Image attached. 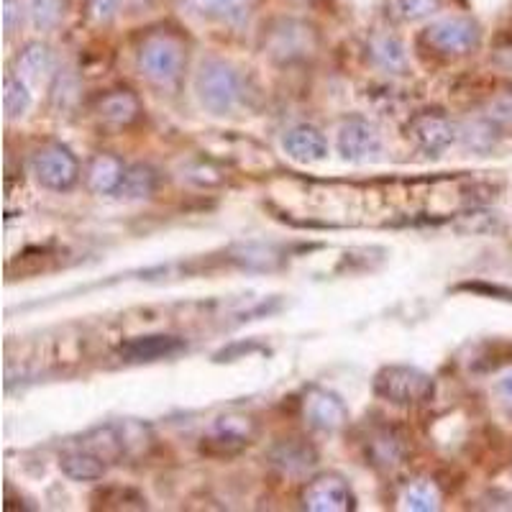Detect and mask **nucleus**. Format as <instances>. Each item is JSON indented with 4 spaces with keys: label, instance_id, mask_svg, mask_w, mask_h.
<instances>
[{
    "label": "nucleus",
    "instance_id": "obj_1",
    "mask_svg": "<svg viewBox=\"0 0 512 512\" xmlns=\"http://www.w3.org/2000/svg\"><path fill=\"white\" fill-rule=\"evenodd\" d=\"M139 70L152 88L169 93L180 85L187 67V49L180 36L169 31H154L139 47Z\"/></svg>",
    "mask_w": 512,
    "mask_h": 512
},
{
    "label": "nucleus",
    "instance_id": "obj_2",
    "mask_svg": "<svg viewBox=\"0 0 512 512\" xmlns=\"http://www.w3.org/2000/svg\"><path fill=\"white\" fill-rule=\"evenodd\" d=\"M244 77L223 59H205L195 75V95L213 116H228L244 103Z\"/></svg>",
    "mask_w": 512,
    "mask_h": 512
},
{
    "label": "nucleus",
    "instance_id": "obj_3",
    "mask_svg": "<svg viewBox=\"0 0 512 512\" xmlns=\"http://www.w3.org/2000/svg\"><path fill=\"white\" fill-rule=\"evenodd\" d=\"M262 47L277 64L305 62L318 52V31L300 18H274L264 26Z\"/></svg>",
    "mask_w": 512,
    "mask_h": 512
},
{
    "label": "nucleus",
    "instance_id": "obj_4",
    "mask_svg": "<svg viewBox=\"0 0 512 512\" xmlns=\"http://www.w3.org/2000/svg\"><path fill=\"white\" fill-rule=\"evenodd\" d=\"M374 392L390 405L400 408H418L428 405L436 395V379L418 367L408 364H390L382 367L374 377Z\"/></svg>",
    "mask_w": 512,
    "mask_h": 512
},
{
    "label": "nucleus",
    "instance_id": "obj_5",
    "mask_svg": "<svg viewBox=\"0 0 512 512\" xmlns=\"http://www.w3.org/2000/svg\"><path fill=\"white\" fill-rule=\"evenodd\" d=\"M423 41L441 57H466L482 44V29L469 16H443L423 31Z\"/></svg>",
    "mask_w": 512,
    "mask_h": 512
},
{
    "label": "nucleus",
    "instance_id": "obj_6",
    "mask_svg": "<svg viewBox=\"0 0 512 512\" xmlns=\"http://www.w3.org/2000/svg\"><path fill=\"white\" fill-rule=\"evenodd\" d=\"M31 167H34L39 185L54 192L70 190V187H75L77 177H80V162L70 152V146L59 144V141H52V144H44L41 149H36Z\"/></svg>",
    "mask_w": 512,
    "mask_h": 512
},
{
    "label": "nucleus",
    "instance_id": "obj_7",
    "mask_svg": "<svg viewBox=\"0 0 512 512\" xmlns=\"http://www.w3.org/2000/svg\"><path fill=\"white\" fill-rule=\"evenodd\" d=\"M408 136L420 152L438 157L459 141V126L443 111H423L410 118Z\"/></svg>",
    "mask_w": 512,
    "mask_h": 512
},
{
    "label": "nucleus",
    "instance_id": "obj_8",
    "mask_svg": "<svg viewBox=\"0 0 512 512\" xmlns=\"http://www.w3.org/2000/svg\"><path fill=\"white\" fill-rule=\"evenodd\" d=\"M303 507L310 512H349L356 507L354 492L341 474H318L303 489Z\"/></svg>",
    "mask_w": 512,
    "mask_h": 512
},
{
    "label": "nucleus",
    "instance_id": "obj_9",
    "mask_svg": "<svg viewBox=\"0 0 512 512\" xmlns=\"http://www.w3.org/2000/svg\"><path fill=\"white\" fill-rule=\"evenodd\" d=\"M256 433V423L246 415H228L221 418L208 438H203L200 451L208 456H236L251 443Z\"/></svg>",
    "mask_w": 512,
    "mask_h": 512
},
{
    "label": "nucleus",
    "instance_id": "obj_10",
    "mask_svg": "<svg viewBox=\"0 0 512 512\" xmlns=\"http://www.w3.org/2000/svg\"><path fill=\"white\" fill-rule=\"evenodd\" d=\"M338 154L349 162H364L377 157L382 149V136L372 121L361 116H351L338 128Z\"/></svg>",
    "mask_w": 512,
    "mask_h": 512
},
{
    "label": "nucleus",
    "instance_id": "obj_11",
    "mask_svg": "<svg viewBox=\"0 0 512 512\" xmlns=\"http://www.w3.org/2000/svg\"><path fill=\"white\" fill-rule=\"evenodd\" d=\"M303 415L308 420L310 428L320 433H338L349 423V408L346 402L331 390H320V387H313V390L305 395L303 400Z\"/></svg>",
    "mask_w": 512,
    "mask_h": 512
},
{
    "label": "nucleus",
    "instance_id": "obj_12",
    "mask_svg": "<svg viewBox=\"0 0 512 512\" xmlns=\"http://www.w3.org/2000/svg\"><path fill=\"white\" fill-rule=\"evenodd\" d=\"M95 113H98L100 123H105V126L128 128L141 118V100L139 95L126 88L108 90L95 103Z\"/></svg>",
    "mask_w": 512,
    "mask_h": 512
},
{
    "label": "nucleus",
    "instance_id": "obj_13",
    "mask_svg": "<svg viewBox=\"0 0 512 512\" xmlns=\"http://www.w3.org/2000/svg\"><path fill=\"white\" fill-rule=\"evenodd\" d=\"M282 146H285V152L290 154L295 162L303 164H313V162H323L328 157V141L323 136V131L310 123H300V126H292L290 131L282 139Z\"/></svg>",
    "mask_w": 512,
    "mask_h": 512
},
{
    "label": "nucleus",
    "instance_id": "obj_14",
    "mask_svg": "<svg viewBox=\"0 0 512 512\" xmlns=\"http://www.w3.org/2000/svg\"><path fill=\"white\" fill-rule=\"evenodd\" d=\"M185 349V341L180 336L169 333H152V336H136L118 349V354L126 361H157L175 356Z\"/></svg>",
    "mask_w": 512,
    "mask_h": 512
},
{
    "label": "nucleus",
    "instance_id": "obj_15",
    "mask_svg": "<svg viewBox=\"0 0 512 512\" xmlns=\"http://www.w3.org/2000/svg\"><path fill=\"white\" fill-rule=\"evenodd\" d=\"M367 52L374 67H379L387 75H402L408 70V52H405V44L395 34H387V31L374 34L369 39Z\"/></svg>",
    "mask_w": 512,
    "mask_h": 512
},
{
    "label": "nucleus",
    "instance_id": "obj_16",
    "mask_svg": "<svg viewBox=\"0 0 512 512\" xmlns=\"http://www.w3.org/2000/svg\"><path fill=\"white\" fill-rule=\"evenodd\" d=\"M269 459L285 474H303L308 472L310 466H315L318 454L303 438H285V441L274 443L272 451H269Z\"/></svg>",
    "mask_w": 512,
    "mask_h": 512
},
{
    "label": "nucleus",
    "instance_id": "obj_17",
    "mask_svg": "<svg viewBox=\"0 0 512 512\" xmlns=\"http://www.w3.org/2000/svg\"><path fill=\"white\" fill-rule=\"evenodd\" d=\"M408 454V443L392 428H382L372 436V441L367 443V456L369 464H374L377 469H384V472H392L402 464Z\"/></svg>",
    "mask_w": 512,
    "mask_h": 512
},
{
    "label": "nucleus",
    "instance_id": "obj_18",
    "mask_svg": "<svg viewBox=\"0 0 512 512\" xmlns=\"http://www.w3.org/2000/svg\"><path fill=\"white\" fill-rule=\"evenodd\" d=\"M59 469L64 477H70L72 482H98L105 477L108 461L98 456L90 448H77V451H67L59 459Z\"/></svg>",
    "mask_w": 512,
    "mask_h": 512
},
{
    "label": "nucleus",
    "instance_id": "obj_19",
    "mask_svg": "<svg viewBox=\"0 0 512 512\" xmlns=\"http://www.w3.org/2000/svg\"><path fill=\"white\" fill-rule=\"evenodd\" d=\"M123 172H126V164L121 159L113 157V154H98L90 162L88 175H85L88 190L95 192V195H113L121 185Z\"/></svg>",
    "mask_w": 512,
    "mask_h": 512
},
{
    "label": "nucleus",
    "instance_id": "obj_20",
    "mask_svg": "<svg viewBox=\"0 0 512 512\" xmlns=\"http://www.w3.org/2000/svg\"><path fill=\"white\" fill-rule=\"evenodd\" d=\"M54 52L49 49V44L44 41H31L26 44L16 57V72L18 77H26V80H41L54 72Z\"/></svg>",
    "mask_w": 512,
    "mask_h": 512
},
{
    "label": "nucleus",
    "instance_id": "obj_21",
    "mask_svg": "<svg viewBox=\"0 0 512 512\" xmlns=\"http://www.w3.org/2000/svg\"><path fill=\"white\" fill-rule=\"evenodd\" d=\"M190 6L205 18L221 21V24L239 26L249 18L254 0H190Z\"/></svg>",
    "mask_w": 512,
    "mask_h": 512
},
{
    "label": "nucleus",
    "instance_id": "obj_22",
    "mask_svg": "<svg viewBox=\"0 0 512 512\" xmlns=\"http://www.w3.org/2000/svg\"><path fill=\"white\" fill-rule=\"evenodd\" d=\"M154 187H157V172L149 164H131L123 172L121 185L113 195L121 200H146L152 198Z\"/></svg>",
    "mask_w": 512,
    "mask_h": 512
},
{
    "label": "nucleus",
    "instance_id": "obj_23",
    "mask_svg": "<svg viewBox=\"0 0 512 512\" xmlns=\"http://www.w3.org/2000/svg\"><path fill=\"white\" fill-rule=\"evenodd\" d=\"M446 0H387V16L397 24H415L436 16Z\"/></svg>",
    "mask_w": 512,
    "mask_h": 512
},
{
    "label": "nucleus",
    "instance_id": "obj_24",
    "mask_svg": "<svg viewBox=\"0 0 512 512\" xmlns=\"http://www.w3.org/2000/svg\"><path fill=\"white\" fill-rule=\"evenodd\" d=\"M400 507L413 512H433L441 507V492L428 479H415V482H410L408 487L402 489Z\"/></svg>",
    "mask_w": 512,
    "mask_h": 512
},
{
    "label": "nucleus",
    "instance_id": "obj_25",
    "mask_svg": "<svg viewBox=\"0 0 512 512\" xmlns=\"http://www.w3.org/2000/svg\"><path fill=\"white\" fill-rule=\"evenodd\" d=\"M497 134H500V126L489 116L474 118V121H466L464 126H459V139L472 152H489L497 144Z\"/></svg>",
    "mask_w": 512,
    "mask_h": 512
},
{
    "label": "nucleus",
    "instance_id": "obj_26",
    "mask_svg": "<svg viewBox=\"0 0 512 512\" xmlns=\"http://www.w3.org/2000/svg\"><path fill=\"white\" fill-rule=\"evenodd\" d=\"M3 108L8 118H24L31 108V93L24 77L8 75L3 82Z\"/></svg>",
    "mask_w": 512,
    "mask_h": 512
},
{
    "label": "nucleus",
    "instance_id": "obj_27",
    "mask_svg": "<svg viewBox=\"0 0 512 512\" xmlns=\"http://www.w3.org/2000/svg\"><path fill=\"white\" fill-rule=\"evenodd\" d=\"M31 21L36 29L49 31L59 24L62 18V0H31L29 3Z\"/></svg>",
    "mask_w": 512,
    "mask_h": 512
},
{
    "label": "nucleus",
    "instance_id": "obj_28",
    "mask_svg": "<svg viewBox=\"0 0 512 512\" xmlns=\"http://www.w3.org/2000/svg\"><path fill=\"white\" fill-rule=\"evenodd\" d=\"M77 93H80V80H77L72 72H59L57 82H54V88H52V100L54 105H57V111L70 108V105L77 100Z\"/></svg>",
    "mask_w": 512,
    "mask_h": 512
},
{
    "label": "nucleus",
    "instance_id": "obj_29",
    "mask_svg": "<svg viewBox=\"0 0 512 512\" xmlns=\"http://www.w3.org/2000/svg\"><path fill=\"white\" fill-rule=\"evenodd\" d=\"M487 116L500 128H512V90L510 93L497 95L487 108Z\"/></svg>",
    "mask_w": 512,
    "mask_h": 512
},
{
    "label": "nucleus",
    "instance_id": "obj_30",
    "mask_svg": "<svg viewBox=\"0 0 512 512\" xmlns=\"http://www.w3.org/2000/svg\"><path fill=\"white\" fill-rule=\"evenodd\" d=\"M24 24V6L21 0H6L3 6V26H6V34L13 36Z\"/></svg>",
    "mask_w": 512,
    "mask_h": 512
},
{
    "label": "nucleus",
    "instance_id": "obj_31",
    "mask_svg": "<svg viewBox=\"0 0 512 512\" xmlns=\"http://www.w3.org/2000/svg\"><path fill=\"white\" fill-rule=\"evenodd\" d=\"M118 8H121V0H90V16L98 24H108L118 13Z\"/></svg>",
    "mask_w": 512,
    "mask_h": 512
},
{
    "label": "nucleus",
    "instance_id": "obj_32",
    "mask_svg": "<svg viewBox=\"0 0 512 512\" xmlns=\"http://www.w3.org/2000/svg\"><path fill=\"white\" fill-rule=\"evenodd\" d=\"M495 397L502 405V410H505L507 415H512V374H507V377H502L500 382L495 384Z\"/></svg>",
    "mask_w": 512,
    "mask_h": 512
},
{
    "label": "nucleus",
    "instance_id": "obj_33",
    "mask_svg": "<svg viewBox=\"0 0 512 512\" xmlns=\"http://www.w3.org/2000/svg\"><path fill=\"white\" fill-rule=\"evenodd\" d=\"M461 290H474V292H482V295H497L500 300H512V290H505V287H489V285H482V282H477V285H461Z\"/></svg>",
    "mask_w": 512,
    "mask_h": 512
},
{
    "label": "nucleus",
    "instance_id": "obj_34",
    "mask_svg": "<svg viewBox=\"0 0 512 512\" xmlns=\"http://www.w3.org/2000/svg\"><path fill=\"white\" fill-rule=\"evenodd\" d=\"M495 64H500L502 70L512 72V44H507V47H500L495 52Z\"/></svg>",
    "mask_w": 512,
    "mask_h": 512
},
{
    "label": "nucleus",
    "instance_id": "obj_35",
    "mask_svg": "<svg viewBox=\"0 0 512 512\" xmlns=\"http://www.w3.org/2000/svg\"><path fill=\"white\" fill-rule=\"evenodd\" d=\"M121 3H128V6H146L149 0H121Z\"/></svg>",
    "mask_w": 512,
    "mask_h": 512
},
{
    "label": "nucleus",
    "instance_id": "obj_36",
    "mask_svg": "<svg viewBox=\"0 0 512 512\" xmlns=\"http://www.w3.org/2000/svg\"><path fill=\"white\" fill-rule=\"evenodd\" d=\"M300 3H315V0H300Z\"/></svg>",
    "mask_w": 512,
    "mask_h": 512
}]
</instances>
